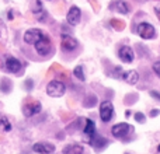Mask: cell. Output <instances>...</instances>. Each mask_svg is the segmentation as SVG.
Here are the masks:
<instances>
[{"label":"cell","instance_id":"cell-6","mask_svg":"<svg viewBox=\"0 0 160 154\" xmlns=\"http://www.w3.org/2000/svg\"><path fill=\"white\" fill-rule=\"evenodd\" d=\"M132 130L133 129L129 123L121 122V123L114 125L112 129H111V133H112L114 137H125V136H128V133H131Z\"/></svg>","mask_w":160,"mask_h":154},{"label":"cell","instance_id":"cell-3","mask_svg":"<svg viewBox=\"0 0 160 154\" xmlns=\"http://www.w3.org/2000/svg\"><path fill=\"white\" fill-rule=\"evenodd\" d=\"M44 35H45L44 31L39 30V28H30V30H27L24 32L22 39H24V42L28 45H35Z\"/></svg>","mask_w":160,"mask_h":154},{"label":"cell","instance_id":"cell-32","mask_svg":"<svg viewBox=\"0 0 160 154\" xmlns=\"http://www.w3.org/2000/svg\"><path fill=\"white\" fill-rule=\"evenodd\" d=\"M125 116H127V118H129V116H131V111H127V112H125Z\"/></svg>","mask_w":160,"mask_h":154},{"label":"cell","instance_id":"cell-30","mask_svg":"<svg viewBox=\"0 0 160 154\" xmlns=\"http://www.w3.org/2000/svg\"><path fill=\"white\" fill-rule=\"evenodd\" d=\"M159 113H160L159 109H152V111H150V118H156Z\"/></svg>","mask_w":160,"mask_h":154},{"label":"cell","instance_id":"cell-22","mask_svg":"<svg viewBox=\"0 0 160 154\" xmlns=\"http://www.w3.org/2000/svg\"><path fill=\"white\" fill-rule=\"evenodd\" d=\"M110 24L112 25V28L114 30H117V31H122L125 28V22L124 21H121V20H115V18H112L110 21Z\"/></svg>","mask_w":160,"mask_h":154},{"label":"cell","instance_id":"cell-1","mask_svg":"<svg viewBox=\"0 0 160 154\" xmlns=\"http://www.w3.org/2000/svg\"><path fill=\"white\" fill-rule=\"evenodd\" d=\"M65 91H66V85L59 80H52L47 85V94L49 97H53V98L62 97L65 94Z\"/></svg>","mask_w":160,"mask_h":154},{"label":"cell","instance_id":"cell-15","mask_svg":"<svg viewBox=\"0 0 160 154\" xmlns=\"http://www.w3.org/2000/svg\"><path fill=\"white\" fill-rule=\"evenodd\" d=\"M121 79L124 80V81H127L128 84L135 85L136 83L139 81V75H138V72H136V70H128V72L122 73Z\"/></svg>","mask_w":160,"mask_h":154},{"label":"cell","instance_id":"cell-26","mask_svg":"<svg viewBox=\"0 0 160 154\" xmlns=\"http://www.w3.org/2000/svg\"><path fill=\"white\" fill-rule=\"evenodd\" d=\"M152 69H153V72H155V75L158 77H160V62H155Z\"/></svg>","mask_w":160,"mask_h":154},{"label":"cell","instance_id":"cell-28","mask_svg":"<svg viewBox=\"0 0 160 154\" xmlns=\"http://www.w3.org/2000/svg\"><path fill=\"white\" fill-rule=\"evenodd\" d=\"M25 88H27V91H31L34 88V83H32V80L31 79L25 80Z\"/></svg>","mask_w":160,"mask_h":154},{"label":"cell","instance_id":"cell-16","mask_svg":"<svg viewBox=\"0 0 160 154\" xmlns=\"http://www.w3.org/2000/svg\"><path fill=\"white\" fill-rule=\"evenodd\" d=\"M88 144H91V146L97 150H101L108 144V140H105L104 137H101V136H98V135L94 133V135L91 136V139L88 140Z\"/></svg>","mask_w":160,"mask_h":154},{"label":"cell","instance_id":"cell-21","mask_svg":"<svg viewBox=\"0 0 160 154\" xmlns=\"http://www.w3.org/2000/svg\"><path fill=\"white\" fill-rule=\"evenodd\" d=\"M73 75L78 80L80 81H84L86 80V76H84V72H83V66H76L75 69H73Z\"/></svg>","mask_w":160,"mask_h":154},{"label":"cell","instance_id":"cell-23","mask_svg":"<svg viewBox=\"0 0 160 154\" xmlns=\"http://www.w3.org/2000/svg\"><path fill=\"white\" fill-rule=\"evenodd\" d=\"M122 73H124V69H122L121 66H117V67H114V72L111 73V76L115 77V79H121Z\"/></svg>","mask_w":160,"mask_h":154},{"label":"cell","instance_id":"cell-8","mask_svg":"<svg viewBox=\"0 0 160 154\" xmlns=\"http://www.w3.org/2000/svg\"><path fill=\"white\" fill-rule=\"evenodd\" d=\"M80 20H82V11H80V8L78 6H72V7L69 8V11H68V16H66V21L69 25H78L80 22Z\"/></svg>","mask_w":160,"mask_h":154},{"label":"cell","instance_id":"cell-14","mask_svg":"<svg viewBox=\"0 0 160 154\" xmlns=\"http://www.w3.org/2000/svg\"><path fill=\"white\" fill-rule=\"evenodd\" d=\"M83 133H84L86 139L84 140L88 143V140L91 139V136L96 133V122L93 119H84V128H83Z\"/></svg>","mask_w":160,"mask_h":154},{"label":"cell","instance_id":"cell-5","mask_svg":"<svg viewBox=\"0 0 160 154\" xmlns=\"http://www.w3.org/2000/svg\"><path fill=\"white\" fill-rule=\"evenodd\" d=\"M114 116V105L111 101H102L100 104V118L102 122H110Z\"/></svg>","mask_w":160,"mask_h":154},{"label":"cell","instance_id":"cell-13","mask_svg":"<svg viewBox=\"0 0 160 154\" xmlns=\"http://www.w3.org/2000/svg\"><path fill=\"white\" fill-rule=\"evenodd\" d=\"M32 150L38 154H51L55 152V146L51 143H44V142H39V143H35L32 146Z\"/></svg>","mask_w":160,"mask_h":154},{"label":"cell","instance_id":"cell-18","mask_svg":"<svg viewBox=\"0 0 160 154\" xmlns=\"http://www.w3.org/2000/svg\"><path fill=\"white\" fill-rule=\"evenodd\" d=\"M84 149L80 144H68L63 149V154H83Z\"/></svg>","mask_w":160,"mask_h":154},{"label":"cell","instance_id":"cell-17","mask_svg":"<svg viewBox=\"0 0 160 154\" xmlns=\"http://www.w3.org/2000/svg\"><path fill=\"white\" fill-rule=\"evenodd\" d=\"M112 7L115 8L119 14H129V11H131V6L128 4L125 0H117V2H114Z\"/></svg>","mask_w":160,"mask_h":154},{"label":"cell","instance_id":"cell-29","mask_svg":"<svg viewBox=\"0 0 160 154\" xmlns=\"http://www.w3.org/2000/svg\"><path fill=\"white\" fill-rule=\"evenodd\" d=\"M155 13H156V16H158V18L160 21V3H158V4L155 6Z\"/></svg>","mask_w":160,"mask_h":154},{"label":"cell","instance_id":"cell-11","mask_svg":"<svg viewBox=\"0 0 160 154\" xmlns=\"http://www.w3.org/2000/svg\"><path fill=\"white\" fill-rule=\"evenodd\" d=\"M118 56H119V59H121L124 63H132L133 59H135V53H133L132 48H129V46H122V48H119Z\"/></svg>","mask_w":160,"mask_h":154},{"label":"cell","instance_id":"cell-31","mask_svg":"<svg viewBox=\"0 0 160 154\" xmlns=\"http://www.w3.org/2000/svg\"><path fill=\"white\" fill-rule=\"evenodd\" d=\"M7 18H8V20H13V18H14L13 11H8V13H7Z\"/></svg>","mask_w":160,"mask_h":154},{"label":"cell","instance_id":"cell-4","mask_svg":"<svg viewBox=\"0 0 160 154\" xmlns=\"http://www.w3.org/2000/svg\"><path fill=\"white\" fill-rule=\"evenodd\" d=\"M138 34L142 39H153L156 38V30L150 22H139L138 25Z\"/></svg>","mask_w":160,"mask_h":154},{"label":"cell","instance_id":"cell-12","mask_svg":"<svg viewBox=\"0 0 160 154\" xmlns=\"http://www.w3.org/2000/svg\"><path fill=\"white\" fill-rule=\"evenodd\" d=\"M4 66H6V70H7V72L16 73V75H17V73L21 70V62H20L18 59H16V58H13V56H10V58L6 59Z\"/></svg>","mask_w":160,"mask_h":154},{"label":"cell","instance_id":"cell-33","mask_svg":"<svg viewBox=\"0 0 160 154\" xmlns=\"http://www.w3.org/2000/svg\"><path fill=\"white\" fill-rule=\"evenodd\" d=\"M158 152L160 153V144H159V146H158Z\"/></svg>","mask_w":160,"mask_h":154},{"label":"cell","instance_id":"cell-10","mask_svg":"<svg viewBox=\"0 0 160 154\" xmlns=\"http://www.w3.org/2000/svg\"><path fill=\"white\" fill-rule=\"evenodd\" d=\"M41 109H42V107H41V104H39L38 101H32V102L25 104L24 107H22V112H24V115L27 116V118L39 113V112H41Z\"/></svg>","mask_w":160,"mask_h":154},{"label":"cell","instance_id":"cell-27","mask_svg":"<svg viewBox=\"0 0 160 154\" xmlns=\"http://www.w3.org/2000/svg\"><path fill=\"white\" fill-rule=\"evenodd\" d=\"M149 94H150V97H152V98H155L156 101L160 102V93H159V91L152 90V91H149Z\"/></svg>","mask_w":160,"mask_h":154},{"label":"cell","instance_id":"cell-19","mask_svg":"<svg viewBox=\"0 0 160 154\" xmlns=\"http://www.w3.org/2000/svg\"><path fill=\"white\" fill-rule=\"evenodd\" d=\"M11 88H13V83H11V80L2 79V81H0V91L4 93V94H8L11 91Z\"/></svg>","mask_w":160,"mask_h":154},{"label":"cell","instance_id":"cell-25","mask_svg":"<svg viewBox=\"0 0 160 154\" xmlns=\"http://www.w3.org/2000/svg\"><path fill=\"white\" fill-rule=\"evenodd\" d=\"M96 102H97V97L96 95H91L90 99H87V101H86V107H93V105H96Z\"/></svg>","mask_w":160,"mask_h":154},{"label":"cell","instance_id":"cell-2","mask_svg":"<svg viewBox=\"0 0 160 154\" xmlns=\"http://www.w3.org/2000/svg\"><path fill=\"white\" fill-rule=\"evenodd\" d=\"M34 46H35V51L39 56H48L51 53V51H52V44H51V39L47 34Z\"/></svg>","mask_w":160,"mask_h":154},{"label":"cell","instance_id":"cell-24","mask_svg":"<svg viewBox=\"0 0 160 154\" xmlns=\"http://www.w3.org/2000/svg\"><path fill=\"white\" fill-rule=\"evenodd\" d=\"M135 121L139 122V123H145V122H146V116H145L142 112H136L135 113Z\"/></svg>","mask_w":160,"mask_h":154},{"label":"cell","instance_id":"cell-7","mask_svg":"<svg viewBox=\"0 0 160 154\" xmlns=\"http://www.w3.org/2000/svg\"><path fill=\"white\" fill-rule=\"evenodd\" d=\"M61 46L65 52H72V51L78 49L79 42L76 38H73L72 35H68V34H63L61 39Z\"/></svg>","mask_w":160,"mask_h":154},{"label":"cell","instance_id":"cell-20","mask_svg":"<svg viewBox=\"0 0 160 154\" xmlns=\"http://www.w3.org/2000/svg\"><path fill=\"white\" fill-rule=\"evenodd\" d=\"M0 129L4 130V132H10V130H11V123H10V121H8L7 116H4V115L0 116Z\"/></svg>","mask_w":160,"mask_h":154},{"label":"cell","instance_id":"cell-9","mask_svg":"<svg viewBox=\"0 0 160 154\" xmlns=\"http://www.w3.org/2000/svg\"><path fill=\"white\" fill-rule=\"evenodd\" d=\"M32 13L34 16H35V18L38 20L39 22H44L45 20H47V11H45L44 8V4L41 3V0H35V2L32 3Z\"/></svg>","mask_w":160,"mask_h":154}]
</instances>
